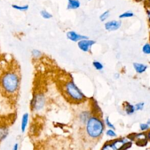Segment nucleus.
Returning a JSON list of instances; mask_svg holds the SVG:
<instances>
[{"label":"nucleus","mask_w":150,"mask_h":150,"mask_svg":"<svg viewBox=\"0 0 150 150\" xmlns=\"http://www.w3.org/2000/svg\"><path fill=\"white\" fill-rule=\"evenodd\" d=\"M146 15H147L149 23H150V8H148L146 9Z\"/></svg>","instance_id":"obj_30"},{"label":"nucleus","mask_w":150,"mask_h":150,"mask_svg":"<svg viewBox=\"0 0 150 150\" xmlns=\"http://www.w3.org/2000/svg\"><path fill=\"white\" fill-rule=\"evenodd\" d=\"M141 50L143 54L145 55H150V43L146 42L144 43L142 46Z\"/></svg>","instance_id":"obj_24"},{"label":"nucleus","mask_w":150,"mask_h":150,"mask_svg":"<svg viewBox=\"0 0 150 150\" xmlns=\"http://www.w3.org/2000/svg\"><path fill=\"white\" fill-rule=\"evenodd\" d=\"M110 16V10H105L99 16V20L101 22H105Z\"/></svg>","instance_id":"obj_19"},{"label":"nucleus","mask_w":150,"mask_h":150,"mask_svg":"<svg viewBox=\"0 0 150 150\" xmlns=\"http://www.w3.org/2000/svg\"><path fill=\"white\" fill-rule=\"evenodd\" d=\"M62 89L64 96L73 103L81 104L87 101V97L72 79L64 81Z\"/></svg>","instance_id":"obj_3"},{"label":"nucleus","mask_w":150,"mask_h":150,"mask_svg":"<svg viewBox=\"0 0 150 150\" xmlns=\"http://www.w3.org/2000/svg\"><path fill=\"white\" fill-rule=\"evenodd\" d=\"M104 122L105 124V126L107 128H110V129H115V125L113 124V123L111 121L110 117L108 116H107L104 118Z\"/></svg>","instance_id":"obj_22"},{"label":"nucleus","mask_w":150,"mask_h":150,"mask_svg":"<svg viewBox=\"0 0 150 150\" xmlns=\"http://www.w3.org/2000/svg\"><path fill=\"white\" fill-rule=\"evenodd\" d=\"M66 36L68 40H69L73 42H78L80 40L88 38V36L80 34L78 32H77L76 31L73 30L67 31L66 33Z\"/></svg>","instance_id":"obj_8"},{"label":"nucleus","mask_w":150,"mask_h":150,"mask_svg":"<svg viewBox=\"0 0 150 150\" xmlns=\"http://www.w3.org/2000/svg\"><path fill=\"white\" fill-rule=\"evenodd\" d=\"M31 54L33 59H39L42 57L43 53L40 50L36 49H34L31 51Z\"/></svg>","instance_id":"obj_21"},{"label":"nucleus","mask_w":150,"mask_h":150,"mask_svg":"<svg viewBox=\"0 0 150 150\" xmlns=\"http://www.w3.org/2000/svg\"><path fill=\"white\" fill-rule=\"evenodd\" d=\"M122 107H123L124 112L127 115H132L136 112L134 104L129 102L125 101L123 103Z\"/></svg>","instance_id":"obj_11"},{"label":"nucleus","mask_w":150,"mask_h":150,"mask_svg":"<svg viewBox=\"0 0 150 150\" xmlns=\"http://www.w3.org/2000/svg\"><path fill=\"white\" fill-rule=\"evenodd\" d=\"M134 13L131 11V10H128V11H126L122 13H121V14H120V15L118 16V18L121 19H126V18H132L133 16H134Z\"/></svg>","instance_id":"obj_16"},{"label":"nucleus","mask_w":150,"mask_h":150,"mask_svg":"<svg viewBox=\"0 0 150 150\" xmlns=\"http://www.w3.org/2000/svg\"><path fill=\"white\" fill-rule=\"evenodd\" d=\"M90 109L93 112V114H97V115H101V110L96 100H94L92 101L91 100Z\"/></svg>","instance_id":"obj_15"},{"label":"nucleus","mask_w":150,"mask_h":150,"mask_svg":"<svg viewBox=\"0 0 150 150\" xmlns=\"http://www.w3.org/2000/svg\"><path fill=\"white\" fill-rule=\"evenodd\" d=\"M83 127L86 136L92 141L100 139L105 131L103 119L97 114H92Z\"/></svg>","instance_id":"obj_1"},{"label":"nucleus","mask_w":150,"mask_h":150,"mask_svg":"<svg viewBox=\"0 0 150 150\" xmlns=\"http://www.w3.org/2000/svg\"><path fill=\"white\" fill-rule=\"evenodd\" d=\"M132 67L137 74H142L147 70L148 66L147 64L143 63L134 62L132 63Z\"/></svg>","instance_id":"obj_10"},{"label":"nucleus","mask_w":150,"mask_h":150,"mask_svg":"<svg viewBox=\"0 0 150 150\" xmlns=\"http://www.w3.org/2000/svg\"><path fill=\"white\" fill-rule=\"evenodd\" d=\"M113 77H114V79H115V80L119 79L120 77V74L119 73H118V72L115 73L114 74V75H113Z\"/></svg>","instance_id":"obj_29"},{"label":"nucleus","mask_w":150,"mask_h":150,"mask_svg":"<svg viewBox=\"0 0 150 150\" xmlns=\"http://www.w3.org/2000/svg\"><path fill=\"white\" fill-rule=\"evenodd\" d=\"M12 8H13L15 10L21 11V12H25L27 11L29 9V5L27 4H25L24 5H19L17 4H13L12 5Z\"/></svg>","instance_id":"obj_18"},{"label":"nucleus","mask_w":150,"mask_h":150,"mask_svg":"<svg viewBox=\"0 0 150 150\" xmlns=\"http://www.w3.org/2000/svg\"><path fill=\"white\" fill-rule=\"evenodd\" d=\"M40 16L44 19H50L52 18V15L48 12L47 11L45 10V9H43L41 10L40 11Z\"/></svg>","instance_id":"obj_25"},{"label":"nucleus","mask_w":150,"mask_h":150,"mask_svg":"<svg viewBox=\"0 0 150 150\" xmlns=\"http://www.w3.org/2000/svg\"><path fill=\"white\" fill-rule=\"evenodd\" d=\"M77 43L78 48L84 53H88L90 52L91 47L96 43V40L89 38L80 40Z\"/></svg>","instance_id":"obj_6"},{"label":"nucleus","mask_w":150,"mask_h":150,"mask_svg":"<svg viewBox=\"0 0 150 150\" xmlns=\"http://www.w3.org/2000/svg\"><path fill=\"white\" fill-rule=\"evenodd\" d=\"M9 134V128L5 124H0V142L6 139Z\"/></svg>","instance_id":"obj_13"},{"label":"nucleus","mask_w":150,"mask_h":150,"mask_svg":"<svg viewBox=\"0 0 150 150\" xmlns=\"http://www.w3.org/2000/svg\"><path fill=\"white\" fill-rule=\"evenodd\" d=\"M46 98L42 92H38L34 94L30 101V108L34 112L41 111L45 107Z\"/></svg>","instance_id":"obj_4"},{"label":"nucleus","mask_w":150,"mask_h":150,"mask_svg":"<svg viewBox=\"0 0 150 150\" xmlns=\"http://www.w3.org/2000/svg\"><path fill=\"white\" fill-rule=\"evenodd\" d=\"M0 86L6 95H15L18 93L20 86L19 75L13 71L5 72L0 78Z\"/></svg>","instance_id":"obj_2"},{"label":"nucleus","mask_w":150,"mask_h":150,"mask_svg":"<svg viewBox=\"0 0 150 150\" xmlns=\"http://www.w3.org/2000/svg\"><path fill=\"white\" fill-rule=\"evenodd\" d=\"M88 1H90V0H88Z\"/></svg>","instance_id":"obj_33"},{"label":"nucleus","mask_w":150,"mask_h":150,"mask_svg":"<svg viewBox=\"0 0 150 150\" xmlns=\"http://www.w3.org/2000/svg\"><path fill=\"white\" fill-rule=\"evenodd\" d=\"M122 26V22L120 20H109L104 24V28L108 32H114L118 30Z\"/></svg>","instance_id":"obj_7"},{"label":"nucleus","mask_w":150,"mask_h":150,"mask_svg":"<svg viewBox=\"0 0 150 150\" xmlns=\"http://www.w3.org/2000/svg\"><path fill=\"white\" fill-rule=\"evenodd\" d=\"M29 121V114L27 112L23 113L21 117V131L22 133H24L28 127Z\"/></svg>","instance_id":"obj_12"},{"label":"nucleus","mask_w":150,"mask_h":150,"mask_svg":"<svg viewBox=\"0 0 150 150\" xmlns=\"http://www.w3.org/2000/svg\"><path fill=\"white\" fill-rule=\"evenodd\" d=\"M136 111H141L144 110L145 107V103L143 101H139L134 104Z\"/></svg>","instance_id":"obj_27"},{"label":"nucleus","mask_w":150,"mask_h":150,"mask_svg":"<svg viewBox=\"0 0 150 150\" xmlns=\"http://www.w3.org/2000/svg\"><path fill=\"white\" fill-rule=\"evenodd\" d=\"M93 114L91 109H84L81 110L77 114V118L81 125H84L88 119Z\"/></svg>","instance_id":"obj_9"},{"label":"nucleus","mask_w":150,"mask_h":150,"mask_svg":"<svg viewBox=\"0 0 150 150\" xmlns=\"http://www.w3.org/2000/svg\"><path fill=\"white\" fill-rule=\"evenodd\" d=\"M146 122H147V123H148V124L150 126V118H149L147 120Z\"/></svg>","instance_id":"obj_32"},{"label":"nucleus","mask_w":150,"mask_h":150,"mask_svg":"<svg viewBox=\"0 0 150 150\" xmlns=\"http://www.w3.org/2000/svg\"><path fill=\"white\" fill-rule=\"evenodd\" d=\"M19 145L18 142H15L12 148V150H19Z\"/></svg>","instance_id":"obj_28"},{"label":"nucleus","mask_w":150,"mask_h":150,"mask_svg":"<svg viewBox=\"0 0 150 150\" xmlns=\"http://www.w3.org/2000/svg\"><path fill=\"white\" fill-rule=\"evenodd\" d=\"M92 65L95 70L98 71H101L104 69V64L99 60H95L92 62Z\"/></svg>","instance_id":"obj_17"},{"label":"nucleus","mask_w":150,"mask_h":150,"mask_svg":"<svg viewBox=\"0 0 150 150\" xmlns=\"http://www.w3.org/2000/svg\"><path fill=\"white\" fill-rule=\"evenodd\" d=\"M139 129L141 132H147L150 129V126L146 122H141L139 124Z\"/></svg>","instance_id":"obj_26"},{"label":"nucleus","mask_w":150,"mask_h":150,"mask_svg":"<svg viewBox=\"0 0 150 150\" xmlns=\"http://www.w3.org/2000/svg\"><path fill=\"white\" fill-rule=\"evenodd\" d=\"M146 137L148 141L150 142V129L147 132H146Z\"/></svg>","instance_id":"obj_31"},{"label":"nucleus","mask_w":150,"mask_h":150,"mask_svg":"<svg viewBox=\"0 0 150 150\" xmlns=\"http://www.w3.org/2000/svg\"><path fill=\"white\" fill-rule=\"evenodd\" d=\"M100 150H116L114 146L112 145L110 140L105 142L101 147Z\"/></svg>","instance_id":"obj_20"},{"label":"nucleus","mask_w":150,"mask_h":150,"mask_svg":"<svg viewBox=\"0 0 150 150\" xmlns=\"http://www.w3.org/2000/svg\"><path fill=\"white\" fill-rule=\"evenodd\" d=\"M132 142H134L139 146H145L149 142L146 132H140L138 133H133L127 137Z\"/></svg>","instance_id":"obj_5"},{"label":"nucleus","mask_w":150,"mask_h":150,"mask_svg":"<svg viewBox=\"0 0 150 150\" xmlns=\"http://www.w3.org/2000/svg\"><path fill=\"white\" fill-rule=\"evenodd\" d=\"M81 2L79 0H67V9L68 10H76L80 7Z\"/></svg>","instance_id":"obj_14"},{"label":"nucleus","mask_w":150,"mask_h":150,"mask_svg":"<svg viewBox=\"0 0 150 150\" xmlns=\"http://www.w3.org/2000/svg\"><path fill=\"white\" fill-rule=\"evenodd\" d=\"M105 134L107 137H108L111 139H114V138L117 137V134L115 129H110V128L107 129L105 131Z\"/></svg>","instance_id":"obj_23"}]
</instances>
